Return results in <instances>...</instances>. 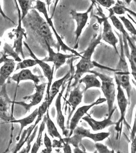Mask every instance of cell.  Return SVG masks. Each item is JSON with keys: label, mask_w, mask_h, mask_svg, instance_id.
I'll list each match as a JSON object with an SVG mask.
<instances>
[{"label": "cell", "mask_w": 136, "mask_h": 153, "mask_svg": "<svg viewBox=\"0 0 136 153\" xmlns=\"http://www.w3.org/2000/svg\"><path fill=\"white\" fill-rule=\"evenodd\" d=\"M46 86H47V83H42L38 85L34 84L35 93L31 96H26L23 97V99L24 100L29 101V103H26L24 102L13 101V104H17L23 106L24 109L26 110V111H29L32 107L38 105L42 101Z\"/></svg>", "instance_id": "obj_8"}, {"label": "cell", "mask_w": 136, "mask_h": 153, "mask_svg": "<svg viewBox=\"0 0 136 153\" xmlns=\"http://www.w3.org/2000/svg\"><path fill=\"white\" fill-rule=\"evenodd\" d=\"M33 9L36 10L39 12L44 14L45 19L49 25V27L52 28L53 33L56 37L59 50L60 49H61V50L64 52H67V51H69L72 53V54L75 55V56H77L78 57L82 58V55L80 53L78 52L75 50L69 47L68 45H67L65 44L62 39V38H61V37L60 36V35L58 34L57 32L56 31V29L54 26V24L52 23V18L49 17V14L47 13V9L45 4L41 1H36V4L33 6Z\"/></svg>", "instance_id": "obj_5"}, {"label": "cell", "mask_w": 136, "mask_h": 153, "mask_svg": "<svg viewBox=\"0 0 136 153\" xmlns=\"http://www.w3.org/2000/svg\"><path fill=\"white\" fill-rule=\"evenodd\" d=\"M84 93V90H81V84H78L75 87H74L72 91H70L67 102L68 104L72 107V110L69 113L68 121L69 120L70 117L75 111L77 107L82 102Z\"/></svg>", "instance_id": "obj_16"}, {"label": "cell", "mask_w": 136, "mask_h": 153, "mask_svg": "<svg viewBox=\"0 0 136 153\" xmlns=\"http://www.w3.org/2000/svg\"><path fill=\"white\" fill-rule=\"evenodd\" d=\"M7 58H8L7 56L2 54V57L0 58V65L4 62V61H5L6 59Z\"/></svg>", "instance_id": "obj_40"}, {"label": "cell", "mask_w": 136, "mask_h": 153, "mask_svg": "<svg viewBox=\"0 0 136 153\" xmlns=\"http://www.w3.org/2000/svg\"><path fill=\"white\" fill-rule=\"evenodd\" d=\"M0 14L2 15V16L3 17L4 19H7V20H8V21H10L13 24H14V22H13L12 19H11L9 17H8L6 15L5 13L4 12L3 10H2V7H1V1H0Z\"/></svg>", "instance_id": "obj_38"}, {"label": "cell", "mask_w": 136, "mask_h": 153, "mask_svg": "<svg viewBox=\"0 0 136 153\" xmlns=\"http://www.w3.org/2000/svg\"></svg>", "instance_id": "obj_44"}, {"label": "cell", "mask_w": 136, "mask_h": 153, "mask_svg": "<svg viewBox=\"0 0 136 153\" xmlns=\"http://www.w3.org/2000/svg\"><path fill=\"white\" fill-rule=\"evenodd\" d=\"M71 71H69L68 73L63 76L62 78L59 80H56L51 85L50 92H49V97L47 98L48 101V106L50 108V106L52 104V101L54 99L55 97L59 93L60 89L62 85H63V83L65 80H67L70 76Z\"/></svg>", "instance_id": "obj_21"}, {"label": "cell", "mask_w": 136, "mask_h": 153, "mask_svg": "<svg viewBox=\"0 0 136 153\" xmlns=\"http://www.w3.org/2000/svg\"><path fill=\"white\" fill-rule=\"evenodd\" d=\"M73 153H88L86 152L85 151L81 150L79 148H75L73 149ZM93 153H98L97 151H95Z\"/></svg>", "instance_id": "obj_39"}, {"label": "cell", "mask_w": 136, "mask_h": 153, "mask_svg": "<svg viewBox=\"0 0 136 153\" xmlns=\"http://www.w3.org/2000/svg\"><path fill=\"white\" fill-rule=\"evenodd\" d=\"M115 80H117L121 87L126 91L128 97V101H130L132 87L130 83V76L129 71H119L116 72Z\"/></svg>", "instance_id": "obj_19"}, {"label": "cell", "mask_w": 136, "mask_h": 153, "mask_svg": "<svg viewBox=\"0 0 136 153\" xmlns=\"http://www.w3.org/2000/svg\"><path fill=\"white\" fill-rule=\"evenodd\" d=\"M136 124L135 121L134 126H133L132 131L131 133V139L132 144H131V153H136Z\"/></svg>", "instance_id": "obj_34"}, {"label": "cell", "mask_w": 136, "mask_h": 153, "mask_svg": "<svg viewBox=\"0 0 136 153\" xmlns=\"http://www.w3.org/2000/svg\"><path fill=\"white\" fill-rule=\"evenodd\" d=\"M6 85L5 84L0 91V119L4 122L10 123L14 120L11 112V106L13 104V101L11 100L8 94Z\"/></svg>", "instance_id": "obj_9"}, {"label": "cell", "mask_w": 136, "mask_h": 153, "mask_svg": "<svg viewBox=\"0 0 136 153\" xmlns=\"http://www.w3.org/2000/svg\"><path fill=\"white\" fill-rule=\"evenodd\" d=\"M2 54L6 55L7 57L10 56L13 58V59L15 62L16 61L18 62H20L22 61L21 58L19 57V55L16 52L14 49H13V48L11 47L7 42H5L4 44L3 47V53Z\"/></svg>", "instance_id": "obj_29"}, {"label": "cell", "mask_w": 136, "mask_h": 153, "mask_svg": "<svg viewBox=\"0 0 136 153\" xmlns=\"http://www.w3.org/2000/svg\"><path fill=\"white\" fill-rule=\"evenodd\" d=\"M101 31L97 35H93L87 48L83 53L80 61L75 65L76 70L73 77L75 81L72 87H75L79 83V80L83 75L86 73H89L91 69L97 66L98 63L92 61L91 57L97 46L101 44Z\"/></svg>", "instance_id": "obj_2"}, {"label": "cell", "mask_w": 136, "mask_h": 153, "mask_svg": "<svg viewBox=\"0 0 136 153\" xmlns=\"http://www.w3.org/2000/svg\"><path fill=\"white\" fill-rule=\"evenodd\" d=\"M21 23L26 32L27 35L35 38L40 43L47 44L51 47L55 48L59 52L57 42L53 37L47 21L41 16L35 9H32L26 16L21 21Z\"/></svg>", "instance_id": "obj_1"}, {"label": "cell", "mask_w": 136, "mask_h": 153, "mask_svg": "<svg viewBox=\"0 0 136 153\" xmlns=\"http://www.w3.org/2000/svg\"><path fill=\"white\" fill-rule=\"evenodd\" d=\"M63 89L61 92L59 93L58 95L56 101H55V107H56V111H57V123L58 125L59 126L60 129L62 131L63 134L67 137L69 135V132L66 129L65 125V117L63 114V112L62 111V106H61V99L63 94Z\"/></svg>", "instance_id": "obj_20"}, {"label": "cell", "mask_w": 136, "mask_h": 153, "mask_svg": "<svg viewBox=\"0 0 136 153\" xmlns=\"http://www.w3.org/2000/svg\"><path fill=\"white\" fill-rule=\"evenodd\" d=\"M17 2L19 4L21 9V19L22 21L26 16L29 12L32 9H33V2L34 1L29 0H18Z\"/></svg>", "instance_id": "obj_28"}, {"label": "cell", "mask_w": 136, "mask_h": 153, "mask_svg": "<svg viewBox=\"0 0 136 153\" xmlns=\"http://www.w3.org/2000/svg\"><path fill=\"white\" fill-rule=\"evenodd\" d=\"M49 109L47 111V114L45 115V125L47 126V132L52 137L57 138L60 140L62 139V136L58 132L56 126L55 125L54 122L51 120L49 115Z\"/></svg>", "instance_id": "obj_25"}, {"label": "cell", "mask_w": 136, "mask_h": 153, "mask_svg": "<svg viewBox=\"0 0 136 153\" xmlns=\"http://www.w3.org/2000/svg\"><path fill=\"white\" fill-rule=\"evenodd\" d=\"M118 2H117L115 6H114L112 8L110 9V12L113 13L114 14L120 15V14H124L126 11L130 12L129 9L126 8L125 6L122 5V2H119V1Z\"/></svg>", "instance_id": "obj_32"}, {"label": "cell", "mask_w": 136, "mask_h": 153, "mask_svg": "<svg viewBox=\"0 0 136 153\" xmlns=\"http://www.w3.org/2000/svg\"><path fill=\"white\" fill-rule=\"evenodd\" d=\"M73 136L72 137H67L63 139L66 143L72 144L75 148H79L85 151V149L82 143V139L85 137L89 138L95 143L103 141L110 135L109 132H101L92 133L89 129H86L82 127H77L73 131Z\"/></svg>", "instance_id": "obj_3"}, {"label": "cell", "mask_w": 136, "mask_h": 153, "mask_svg": "<svg viewBox=\"0 0 136 153\" xmlns=\"http://www.w3.org/2000/svg\"><path fill=\"white\" fill-rule=\"evenodd\" d=\"M36 65H37V63L34 59H24L23 61L18 63L14 71H16L19 70L27 69V68L33 67L35 66Z\"/></svg>", "instance_id": "obj_30"}, {"label": "cell", "mask_w": 136, "mask_h": 153, "mask_svg": "<svg viewBox=\"0 0 136 153\" xmlns=\"http://www.w3.org/2000/svg\"><path fill=\"white\" fill-rule=\"evenodd\" d=\"M89 73L96 75L101 80V88L108 105V115L114 114L116 109L114 107V103L116 97V88L114 78L95 71L91 70Z\"/></svg>", "instance_id": "obj_4"}, {"label": "cell", "mask_w": 136, "mask_h": 153, "mask_svg": "<svg viewBox=\"0 0 136 153\" xmlns=\"http://www.w3.org/2000/svg\"><path fill=\"white\" fill-rule=\"evenodd\" d=\"M84 83L85 84V87L84 89V92L92 87L101 88V82L98 79L97 76L93 74H87L85 76L81 78L79 80V83Z\"/></svg>", "instance_id": "obj_23"}, {"label": "cell", "mask_w": 136, "mask_h": 153, "mask_svg": "<svg viewBox=\"0 0 136 153\" xmlns=\"http://www.w3.org/2000/svg\"><path fill=\"white\" fill-rule=\"evenodd\" d=\"M106 100L105 98H100L97 100L94 103H92L91 104L87 105H84L82 106L80 108H78L76 110L75 113H74L73 117L70 119L69 125V132L68 137H70L72 135L73 131L76 128L79 123L81 119H82L85 114L87 113V112L91 108H92L94 106H96L98 105L101 104L102 103L106 102Z\"/></svg>", "instance_id": "obj_13"}, {"label": "cell", "mask_w": 136, "mask_h": 153, "mask_svg": "<svg viewBox=\"0 0 136 153\" xmlns=\"http://www.w3.org/2000/svg\"><path fill=\"white\" fill-rule=\"evenodd\" d=\"M63 151L64 153H72V149L70 145L68 143H65L63 147Z\"/></svg>", "instance_id": "obj_37"}, {"label": "cell", "mask_w": 136, "mask_h": 153, "mask_svg": "<svg viewBox=\"0 0 136 153\" xmlns=\"http://www.w3.org/2000/svg\"><path fill=\"white\" fill-rule=\"evenodd\" d=\"M1 45H2V42L0 40V47H1Z\"/></svg>", "instance_id": "obj_43"}, {"label": "cell", "mask_w": 136, "mask_h": 153, "mask_svg": "<svg viewBox=\"0 0 136 153\" xmlns=\"http://www.w3.org/2000/svg\"><path fill=\"white\" fill-rule=\"evenodd\" d=\"M103 22V33H101V39L104 42L109 44L115 49L116 52L118 56H119L118 49L117 48V44L118 42V39L116 37L113 30L112 26L109 22L108 18L106 17H103L102 19Z\"/></svg>", "instance_id": "obj_14"}, {"label": "cell", "mask_w": 136, "mask_h": 153, "mask_svg": "<svg viewBox=\"0 0 136 153\" xmlns=\"http://www.w3.org/2000/svg\"><path fill=\"white\" fill-rule=\"evenodd\" d=\"M92 2V4L86 12L82 13L77 12L75 10H72V11L70 13V15L72 16V18L77 23V28L75 31L76 45H78V40L82 34L83 30L84 29L86 24L87 23L89 18V13L92 10L93 5L95 4V1Z\"/></svg>", "instance_id": "obj_12"}, {"label": "cell", "mask_w": 136, "mask_h": 153, "mask_svg": "<svg viewBox=\"0 0 136 153\" xmlns=\"http://www.w3.org/2000/svg\"><path fill=\"white\" fill-rule=\"evenodd\" d=\"M23 44L25 46V47L26 48L28 51H29L30 56L32 58V59H34L36 61L37 65H38L40 66V68H41L44 76L47 78L48 82H47V94H46V97H47V99L49 97V92H50L51 85L52 84L53 76H54V66L53 65L52 68H51L50 65H48L47 63L44 62V61H42V60L38 59L36 56L35 54L32 50L30 48L29 45H28L26 42H23Z\"/></svg>", "instance_id": "obj_11"}, {"label": "cell", "mask_w": 136, "mask_h": 153, "mask_svg": "<svg viewBox=\"0 0 136 153\" xmlns=\"http://www.w3.org/2000/svg\"><path fill=\"white\" fill-rule=\"evenodd\" d=\"M113 114L108 115V118H105V120L101 121L95 120L93 118H91L88 116L84 117L82 118L83 120L87 123L93 131L96 132L98 131L102 130L110 126L115 125V123H114L112 120Z\"/></svg>", "instance_id": "obj_17"}, {"label": "cell", "mask_w": 136, "mask_h": 153, "mask_svg": "<svg viewBox=\"0 0 136 153\" xmlns=\"http://www.w3.org/2000/svg\"><path fill=\"white\" fill-rule=\"evenodd\" d=\"M16 8L18 10V21L17 28L12 30V31L8 34V37L10 39H13V49L18 55H21L23 59H24V53L23 51V37H24L26 39L27 38L26 32L24 28L22 27L21 23V12L18 6L16 1H15Z\"/></svg>", "instance_id": "obj_6"}, {"label": "cell", "mask_w": 136, "mask_h": 153, "mask_svg": "<svg viewBox=\"0 0 136 153\" xmlns=\"http://www.w3.org/2000/svg\"><path fill=\"white\" fill-rule=\"evenodd\" d=\"M115 82L117 85V94L116 97L117 103L120 111V118L117 123H115V129L117 132V139H120L123 124L124 123L126 124V125H128L126 122V113L127 105L129 104V101L125 96L124 90L121 87L120 84L117 80H115Z\"/></svg>", "instance_id": "obj_7"}, {"label": "cell", "mask_w": 136, "mask_h": 153, "mask_svg": "<svg viewBox=\"0 0 136 153\" xmlns=\"http://www.w3.org/2000/svg\"><path fill=\"white\" fill-rule=\"evenodd\" d=\"M40 153H47V149H43V150L41 151Z\"/></svg>", "instance_id": "obj_42"}, {"label": "cell", "mask_w": 136, "mask_h": 153, "mask_svg": "<svg viewBox=\"0 0 136 153\" xmlns=\"http://www.w3.org/2000/svg\"><path fill=\"white\" fill-rule=\"evenodd\" d=\"M44 144L45 145V148L47 151V153H52V143L50 138L48 137L47 133H44Z\"/></svg>", "instance_id": "obj_35"}, {"label": "cell", "mask_w": 136, "mask_h": 153, "mask_svg": "<svg viewBox=\"0 0 136 153\" xmlns=\"http://www.w3.org/2000/svg\"><path fill=\"white\" fill-rule=\"evenodd\" d=\"M37 115H38V108H36L34 110L33 112H32L29 115H28V117L21 119H19V120H14L11 121V123H18L21 125V129L18 135V137L16 138L17 140H19L24 128L27 127V126L32 124L34 122L35 119L37 118Z\"/></svg>", "instance_id": "obj_22"}, {"label": "cell", "mask_w": 136, "mask_h": 153, "mask_svg": "<svg viewBox=\"0 0 136 153\" xmlns=\"http://www.w3.org/2000/svg\"><path fill=\"white\" fill-rule=\"evenodd\" d=\"M95 2L98 3L102 6L106 7L108 8H110L116 3L115 1L113 0H97L95 1Z\"/></svg>", "instance_id": "obj_36"}, {"label": "cell", "mask_w": 136, "mask_h": 153, "mask_svg": "<svg viewBox=\"0 0 136 153\" xmlns=\"http://www.w3.org/2000/svg\"><path fill=\"white\" fill-rule=\"evenodd\" d=\"M45 117L44 116V120H42L41 123L40 124V127L39 128L38 133L37 135L36 140L34 143L33 147L32 148L31 153H37L40 149V146L42 143V133L45 129Z\"/></svg>", "instance_id": "obj_26"}, {"label": "cell", "mask_w": 136, "mask_h": 153, "mask_svg": "<svg viewBox=\"0 0 136 153\" xmlns=\"http://www.w3.org/2000/svg\"><path fill=\"white\" fill-rule=\"evenodd\" d=\"M109 17L110 19L112 21V24L115 27V28L121 33V34L123 35V38L126 39L127 42H133V39H132L133 38L130 37L129 34L125 30L121 22L111 12H110Z\"/></svg>", "instance_id": "obj_24"}, {"label": "cell", "mask_w": 136, "mask_h": 153, "mask_svg": "<svg viewBox=\"0 0 136 153\" xmlns=\"http://www.w3.org/2000/svg\"><path fill=\"white\" fill-rule=\"evenodd\" d=\"M119 18L122 22V24L124 25L127 31L135 37L136 34V29L133 26L132 23L129 21V19H126L124 16H119Z\"/></svg>", "instance_id": "obj_31"}, {"label": "cell", "mask_w": 136, "mask_h": 153, "mask_svg": "<svg viewBox=\"0 0 136 153\" xmlns=\"http://www.w3.org/2000/svg\"><path fill=\"white\" fill-rule=\"evenodd\" d=\"M43 77L41 76L34 75L32 73L31 70L29 69H24L21 70L18 73L14 74L12 76L9 78V80L16 82V88H18L20 82L22 81L26 80H31L34 83V84L38 85L41 81V79Z\"/></svg>", "instance_id": "obj_15"}, {"label": "cell", "mask_w": 136, "mask_h": 153, "mask_svg": "<svg viewBox=\"0 0 136 153\" xmlns=\"http://www.w3.org/2000/svg\"><path fill=\"white\" fill-rule=\"evenodd\" d=\"M45 46L49 53V56L42 60L45 62L53 63L55 73L61 66L64 65L67 59L77 57L73 54H64L60 52H55L52 48L47 44H45Z\"/></svg>", "instance_id": "obj_10"}, {"label": "cell", "mask_w": 136, "mask_h": 153, "mask_svg": "<svg viewBox=\"0 0 136 153\" xmlns=\"http://www.w3.org/2000/svg\"><path fill=\"white\" fill-rule=\"evenodd\" d=\"M16 65V62L13 59L6 58L0 68V86L2 87L6 84V81L14 71Z\"/></svg>", "instance_id": "obj_18"}, {"label": "cell", "mask_w": 136, "mask_h": 153, "mask_svg": "<svg viewBox=\"0 0 136 153\" xmlns=\"http://www.w3.org/2000/svg\"><path fill=\"white\" fill-rule=\"evenodd\" d=\"M33 131V129L32 128V126L29 127L28 129L23 131L21 136L20 137V138H19V142L18 143V144H16V149L13 153H18L20 151L21 149L24 145V143H27L28 138L31 135Z\"/></svg>", "instance_id": "obj_27"}, {"label": "cell", "mask_w": 136, "mask_h": 153, "mask_svg": "<svg viewBox=\"0 0 136 153\" xmlns=\"http://www.w3.org/2000/svg\"><path fill=\"white\" fill-rule=\"evenodd\" d=\"M29 152L28 151L26 148H24L21 151H19L18 153H28Z\"/></svg>", "instance_id": "obj_41"}, {"label": "cell", "mask_w": 136, "mask_h": 153, "mask_svg": "<svg viewBox=\"0 0 136 153\" xmlns=\"http://www.w3.org/2000/svg\"><path fill=\"white\" fill-rule=\"evenodd\" d=\"M95 146L98 153H115L114 150H110L109 148L101 143H96Z\"/></svg>", "instance_id": "obj_33"}]
</instances>
